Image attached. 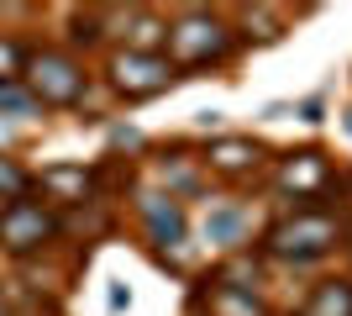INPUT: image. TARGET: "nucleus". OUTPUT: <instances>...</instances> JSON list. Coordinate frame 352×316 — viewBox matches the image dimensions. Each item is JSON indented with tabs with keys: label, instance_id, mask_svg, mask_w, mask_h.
<instances>
[{
	"label": "nucleus",
	"instance_id": "3",
	"mask_svg": "<svg viewBox=\"0 0 352 316\" xmlns=\"http://www.w3.org/2000/svg\"><path fill=\"white\" fill-rule=\"evenodd\" d=\"M0 232H6L11 248H37V242L47 238V216L37 206H11L6 216H0Z\"/></svg>",
	"mask_w": 352,
	"mask_h": 316
},
{
	"label": "nucleus",
	"instance_id": "4",
	"mask_svg": "<svg viewBox=\"0 0 352 316\" xmlns=\"http://www.w3.org/2000/svg\"><path fill=\"white\" fill-rule=\"evenodd\" d=\"M37 90L47 101H74L79 95V69L69 59H37Z\"/></svg>",
	"mask_w": 352,
	"mask_h": 316
},
{
	"label": "nucleus",
	"instance_id": "7",
	"mask_svg": "<svg viewBox=\"0 0 352 316\" xmlns=\"http://www.w3.org/2000/svg\"><path fill=\"white\" fill-rule=\"evenodd\" d=\"M210 164L216 169H248V164H258V143H242V137H232V143H216L210 148Z\"/></svg>",
	"mask_w": 352,
	"mask_h": 316
},
{
	"label": "nucleus",
	"instance_id": "1",
	"mask_svg": "<svg viewBox=\"0 0 352 316\" xmlns=\"http://www.w3.org/2000/svg\"><path fill=\"white\" fill-rule=\"evenodd\" d=\"M337 238L331 232V222L326 216H300L294 227H279L274 232V253H284V258H316V253H326V242Z\"/></svg>",
	"mask_w": 352,
	"mask_h": 316
},
{
	"label": "nucleus",
	"instance_id": "10",
	"mask_svg": "<svg viewBox=\"0 0 352 316\" xmlns=\"http://www.w3.org/2000/svg\"><path fill=\"white\" fill-rule=\"evenodd\" d=\"M347 132H352V111H347Z\"/></svg>",
	"mask_w": 352,
	"mask_h": 316
},
{
	"label": "nucleus",
	"instance_id": "2",
	"mask_svg": "<svg viewBox=\"0 0 352 316\" xmlns=\"http://www.w3.org/2000/svg\"><path fill=\"white\" fill-rule=\"evenodd\" d=\"M116 85L132 95H147L158 85H168V63L153 59V53H126V59H116Z\"/></svg>",
	"mask_w": 352,
	"mask_h": 316
},
{
	"label": "nucleus",
	"instance_id": "5",
	"mask_svg": "<svg viewBox=\"0 0 352 316\" xmlns=\"http://www.w3.org/2000/svg\"><path fill=\"white\" fill-rule=\"evenodd\" d=\"M206 32H221V27H216V21H184V27L174 32L179 53H184L190 63H200V59H206ZM221 43H226V37H210V48H221Z\"/></svg>",
	"mask_w": 352,
	"mask_h": 316
},
{
	"label": "nucleus",
	"instance_id": "6",
	"mask_svg": "<svg viewBox=\"0 0 352 316\" xmlns=\"http://www.w3.org/2000/svg\"><path fill=\"white\" fill-rule=\"evenodd\" d=\"M321 180H326L321 153H300L294 164H284V185H289V190H310V185H321Z\"/></svg>",
	"mask_w": 352,
	"mask_h": 316
},
{
	"label": "nucleus",
	"instance_id": "8",
	"mask_svg": "<svg viewBox=\"0 0 352 316\" xmlns=\"http://www.w3.org/2000/svg\"><path fill=\"white\" fill-rule=\"evenodd\" d=\"M305 316H352V285H321Z\"/></svg>",
	"mask_w": 352,
	"mask_h": 316
},
{
	"label": "nucleus",
	"instance_id": "9",
	"mask_svg": "<svg viewBox=\"0 0 352 316\" xmlns=\"http://www.w3.org/2000/svg\"><path fill=\"white\" fill-rule=\"evenodd\" d=\"M0 190H21V169L0 164Z\"/></svg>",
	"mask_w": 352,
	"mask_h": 316
}]
</instances>
